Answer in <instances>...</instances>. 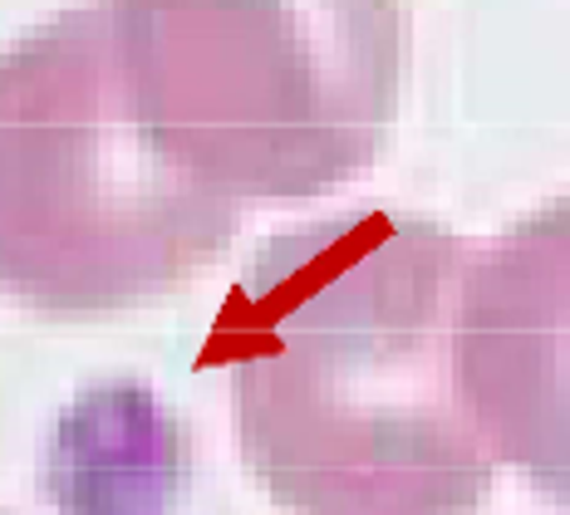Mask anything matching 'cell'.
<instances>
[{
  "instance_id": "6da1fadb",
  "label": "cell",
  "mask_w": 570,
  "mask_h": 515,
  "mask_svg": "<svg viewBox=\"0 0 570 515\" xmlns=\"http://www.w3.org/2000/svg\"><path fill=\"white\" fill-rule=\"evenodd\" d=\"M472 250L438 217L344 207L266 236L202 364L227 368L236 442L291 515H472L497 457L458 378Z\"/></svg>"
},
{
  "instance_id": "7a4b0ae2",
  "label": "cell",
  "mask_w": 570,
  "mask_h": 515,
  "mask_svg": "<svg viewBox=\"0 0 570 515\" xmlns=\"http://www.w3.org/2000/svg\"><path fill=\"white\" fill-rule=\"evenodd\" d=\"M242 201L197 182L128 89L109 0H79L0 59V275L35 309L153 299L227 250Z\"/></svg>"
},
{
  "instance_id": "3957f363",
  "label": "cell",
  "mask_w": 570,
  "mask_h": 515,
  "mask_svg": "<svg viewBox=\"0 0 570 515\" xmlns=\"http://www.w3.org/2000/svg\"><path fill=\"white\" fill-rule=\"evenodd\" d=\"M142 123L232 201L325 197L389 142L403 0H109Z\"/></svg>"
},
{
  "instance_id": "277c9868",
  "label": "cell",
  "mask_w": 570,
  "mask_h": 515,
  "mask_svg": "<svg viewBox=\"0 0 570 515\" xmlns=\"http://www.w3.org/2000/svg\"><path fill=\"white\" fill-rule=\"evenodd\" d=\"M458 378L497 462L570 511V197H551L462 270Z\"/></svg>"
},
{
  "instance_id": "5b68a950",
  "label": "cell",
  "mask_w": 570,
  "mask_h": 515,
  "mask_svg": "<svg viewBox=\"0 0 570 515\" xmlns=\"http://www.w3.org/2000/svg\"><path fill=\"white\" fill-rule=\"evenodd\" d=\"M183 476L168 413L134 383L94 388L65 413L45 482L65 515H158Z\"/></svg>"
}]
</instances>
